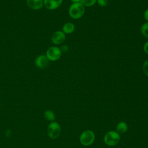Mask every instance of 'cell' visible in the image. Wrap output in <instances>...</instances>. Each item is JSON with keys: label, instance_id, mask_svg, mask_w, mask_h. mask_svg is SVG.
Here are the masks:
<instances>
[{"label": "cell", "instance_id": "obj_1", "mask_svg": "<svg viewBox=\"0 0 148 148\" xmlns=\"http://www.w3.org/2000/svg\"><path fill=\"white\" fill-rule=\"evenodd\" d=\"M69 14L73 19H79L81 18L85 12V7L80 3H73L69 8Z\"/></svg>", "mask_w": 148, "mask_h": 148}, {"label": "cell", "instance_id": "obj_2", "mask_svg": "<svg viewBox=\"0 0 148 148\" xmlns=\"http://www.w3.org/2000/svg\"><path fill=\"white\" fill-rule=\"evenodd\" d=\"M103 140L108 146H114L119 143L120 135L116 131H109L105 134Z\"/></svg>", "mask_w": 148, "mask_h": 148}, {"label": "cell", "instance_id": "obj_3", "mask_svg": "<svg viewBox=\"0 0 148 148\" xmlns=\"http://www.w3.org/2000/svg\"><path fill=\"white\" fill-rule=\"evenodd\" d=\"M95 138V136L94 132L92 130H86L80 134L79 141L82 145L88 146L93 143Z\"/></svg>", "mask_w": 148, "mask_h": 148}, {"label": "cell", "instance_id": "obj_4", "mask_svg": "<svg viewBox=\"0 0 148 148\" xmlns=\"http://www.w3.org/2000/svg\"><path fill=\"white\" fill-rule=\"evenodd\" d=\"M47 133L51 139L57 138L61 133V127L57 121H52L49 124L47 128Z\"/></svg>", "mask_w": 148, "mask_h": 148}, {"label": "cell", "instance_id": "obj_5", "mask_svg": "<svg viewBox=\"0 0 148 148\" xmlns=\"http://www.w3.org/2000/svg\"><path fill=\"white\" fill-rule=\"evenodd\" d=\"M62 55V51L60 48L56 46L49 47L46 53V56L50 61H54L58 60Z\"/></svg>", "mask_w": 148, "mask_h": 148}, {"label": "cell", "instance_id": "obj_6", "mask_svg": "<svg viewBox=\"0 0 148 148\" xmlns=\"http://www.w3.org/2000/svg\"><path fill=\"white\" fill-rule=\"evenodd\" d=\"M65 38V34L62 31H57L52 35L51 41L54 44L57 45L62 43Z\"/></svg>", "mask_w": 148, "mask_h": 148}, {"label": "cell", "instance_id": "obj_7", "mask_svg": "<svg viewBox=\"0 0 148 148\" xmlns=\"http://www.w3.org/2000/svg\"><path fill=\"white\" fill-rule=\"evenodd\" d=\"M49 60L46 57V56L42 54L38 56L36 58L35 61V64L38 68L43 69L47 66V65H49Z\"/></svg>", "mask_w": 148, "mask_h": 148}, {"label": "cell", "instance_id": "obj_8", "mask_svg": "<svg viewBox=\"0 0 148 148\" xmlns=\"http://www.w3.org/2000/svg\"><path fill=\"white\" fill-rule=\"evenodd\" d=\"M63 0H43V5L49 10L57 9L62 3Z\"/></svg>", "mask_w": 148, "mask_h": 148}, {"label": "cell", "instance_id": "obj_9", "mask_svg": "<svg viewBox=\"0 0 148 148\" xmlns=\"http://www.w3.org/2000/svg\"><path fill=\"white\" fill-rule=\"evenodd\" d=\"M27 6L31 9L39 10L43 6V0H27Z\"/></svg>", "mask_w": 148, "mask_h": 148}, {"label": "cell", "instance_id": "obj_10", "mask_svg": "<svg viewBox=\"0 0 148 148\" xmlns=\"http://www.w3.org/2000/svg\"><path fill=\"white\" fill-rule=\"evenodd\" d=\"M75 29V25L72 23H66L62 26V31L65 34H70L72 33Z\"/></svg>", "mask_w": 148, "mask_h": 148}, {"label": "cell", "instance_id": "obj_11", "mask_svg": "<svg viewBox=\"0 0 148 148\" xmlns=\"http://www.w3.org/2000/svg\"><path fill=\"white\" fill-rule=\"evenodd\" d=\"M116 131L120 134H124L128 130V125L124 121H120L119 122L116 127Z\"/></svg>", "mask_w": 148, "mask_h": 148}, {"label": "cell", "instance_id": "obj_12", "mask_svg": "<svg viewBox=\"0 0 148 148\" xmlns=\"http://www.w3.org/2000/svg\"><path fill=\"white\" fill-rule=\"evenodd\" d=\"M44 118L50 122L54 121L56 120V115L51 110H46L43 113Z\"/></svg>", "mask_w": 148, "mask_h": 148}, {"label": "cell", "instance_id": "obj_13", "mask_svg": "<svg viewBox=\"0 0 148 148\" xmlns=\"http://www.w3.org/2000/svg\"><path fill=\"white\" fill-rule=\"evenodd\" d=\"M140 31L145 37L148 38V22H146L142 25Z\"/></svg>", "mask_w": 148, "mask_h": 148}, {"label": "cell", "instance_id": "obj_14", "mask_svg": "<svg viewBox=\"0 0 148 148\" xmlns=\"http://www.w3.org/2000/svg\"><path fill=\"white\" fill-rule=\"evenodd\" d=\"M97 2V0H81L80 3L85 7L93 6Z\"/></svg>", "mask_w": 148, "mask_h": 148}, {"label": "cell", "instance_id": "obj_15", "mask_svg": "<svg viewBox=\"0 0 148 148\" xmlns=\"http://www.w3.org/2000/svg\"><path fill=\"white\" fill-rule=\"evenodd\" d=\"M143 71L144 73L148 76V59L146 60L143 64Z\"/></svg>", "mask_w": 148, "mask_h": 148}, {"label": "cell", "instance_id": "obj_16", "mask_svg": "<svg viewBox=\"0 0 148 148\" xmlns=\"http://www.w3.org/2000/svg\"><path fill=\"white\" fill-rule=\"evenodd\" d=\"M97 2L101 7H105L108 4V0H97Z\"/></svg>", "mask_w": 148, "mask_h": 148}, {"label": "cell", "instance_id": "obj_17", "mask_svg": "<svg viewBox=\"0 0 148 148\" xmlns=\"http://www.w3.org/2000/svg\"><path fill=\"white\" fill-rule=\"evenodd\" d=\"M68 46L66 45H63L61 47V50L62 52H66L68 50Z\"/></svg>", "mask_w": 148, "mask_h": 148}, {"label": "cell", "instance_id": "obj_18", "mask_svg": "<svg viewBox=\"0 0 148 148\" xmlns=\"http://www.w3.org/2000/svg\"><path fill=\"white\" fill-rule=\"evenodd\" d=\"M143 50L146 54H148V41H147L143 46Z\"/></svg>", "mask_w": 148, "mask_h": 148}, {"label": "cell", "instance_id": "obj_19", "mask_svg": "<svg viewBox=\"0 0 148 148\" xmlns=\"http://www.w3.org/2000/svg\"><path fill=\"white\" fill-rule=\"evenodd\" d=\"M143 17H144L145 20L148 22V9H147L145 11L144 14H143Z\"/></svg>", "mask_w": 148, "mask_h": 148}, {"label": "cell", "instance_id": "obj_20", "mask_svg": "<svg viewBox=\"0 0 148 148\" xmlns=\"http://www.w3.org/2000/svg\"><path fill=\"white\" fill-rule=\"evenodd\" d=\"M72 2L73 3H76V2H80L81 0H71Z\"/></svg>", "mask_w": 148, "mask_h": 148}]
</instances>
